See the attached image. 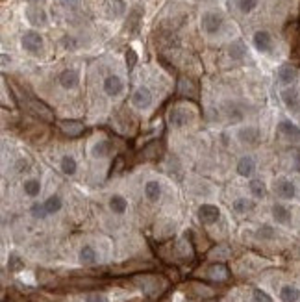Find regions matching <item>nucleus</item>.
Returning a JSON list of instances; mask_svg holds the SVG:
<instances>
[{"label":"nucleus","instance_id":"1","mask_svg":"<svg viewBox=\"0 0 300 302\" xmlns=\"http://www.w3.org/2000/svg\"><path fill=\"white\" fill-rule=\"evenodd\" d=\"M132 282H134L135 286L139 287L148 298H158L160 295H163V293L167 291V287H169V284H167V280L163 276H156V275H137L132 278Z\"/></svg>","mask_w":300,"mask_h":302},{"label":"nucleus","instance_id":"2","mask_svg":"<svg viewBox=\"0 0 300 302\" xmlns=\"http://www.w3.org/2000/svg\"><path fill=\"white\" fill-rule=\"evenodd\" d=\"M222 15L217 13V11H206L200 19V24H202V30L209 35H213V33L220 32V28H222Z\"/></svg>","mask_w":300,"mask_h":302},{"label":"nucleus","instance_id":"3","mask_svg":"<svg viewBox=\"0 0 300 302\" xmlns=\"http://www.w3.org/2000/svg\"><path fill=\"white\" fill-rule=\"evenodd\" d=\"M21 45H22V49L26 50V52H30V54H39L41 49H43V37H41L38 32L28 30V32L22 33Z\"/></svg>","mask_w":300,"mask_h":302},{"label":"nucleus","instance_id":"4","mask_svg":"<svg viewBox=\"0 0 300 302\" xmlns=\"http://www.w3.org/2000/svg\"><path fill=\"white\" fill-rule=\"evenodd\" d=\"M193 121V114L185 108H172L169 111V123L174 126V128H183V126H188L189 123Z\"/></svg>","mask_w":300,"mask_h":302},{"label":"nucleus","instance_id":"5","mask_svg":"<svg viewBox=\"0 0 300 302\" xmlns=\"http://www.w3.org/2000/svg\"><path fill=\"white\" fill-rule=\"evenodd\" d=\"M274 193L278 195L280 199L291 200L296 197V185L287 178H280L274 182Z\"/></svg>","mask_w":300,"mask_h":302},{"label":"nucleus","instance_id":"6","mask_svg":"<svg viewBox=\"0 0 300 302\" xmlns=\"http://www.w3.org/2000/svg\"><path fill=\"white\" fill-rule=\"evenodd\" d=\"M26 19H28V22L32 24V26H45L47 24V11L41 8V6H38V4H32V6H28L26 8Z\"/></svg>","mask_w":300,"mask_h":302},{"label":"nucleus","instance_id":"7","mask_svg":"<svg viewBox=\"0 0 300 302\" xmlns=\"http://www.w3.org/2000/svg\"><path fill=\"white\" fill-rule=\"evenodd\" d=\"M132 104H134L137 109H146L152 104V93H150L148 87L141 86L137 87L134 91V95H132Z\"/></svg>","mask_w":300,"mask_h":302},{"label":"nucleus","instance_id":"8","mask_svg":"<svg viewBox=\"0 0 300 302\" xmlns=\"http://www.w3.org/2000/svg\"><path fill=\"white\" fill-rule=\"evenodd\" d=\"M26 109L30 111V114L38 115V117H41V119L45 121H52V111H50L47 106H45L43 102H39V100H35L33 97H28L26 98Z\"/></svg>","mask_w":300,"mask_h":302},{"label":"nucleus","instance_id":"9","mask_svg":"<svg viewBox=\"0 0 300 302\" xmlns=\"http://www.w3.org/2000/svg\"><path fill=\"white\" fill-rule=\"evenodd\" d=\"M220 217V210L213 204H202L199 208V219L204 224H213V222L219 221Z\"/></svg>","mask_w":300,"mask_h":302},{"label":"nucleus","instance_id":"10","mask_svg":"<svg viewBox=\"0 0 300 302\" xmlns=\"http://www.w3.org/2000/svg\"><path fill=\"white\" fill-rule=\"evenodd\" d=\"M59 130L61 134L67 135V137H80L84 132H86V126L80 121H61L59 123Z\"/></svg>","mask_w":300,"mask_h":302},{"label":"nucleus","instance_id":"11","mask_svg":"<svg viewBox=\"0 0 300 302\" xmlns=\"http://www.w3.org/2000/svg\"><path fill=\"white\" fill-rule=\"evenodd\" d=\"M206 276L213 282H226L230 278V271H228V267L224 263H213L208 267Z\"/></svg>","mask_w":300,"mask_h":302},{"label":"nucleus","instance_id":"12","mask_svg":"<svg viewBox=\"0 0 300 302\" xmlns=\"http://www.w3.org/2000/svg\"><path fill=\"white\" fill-rule=\"evenodd\" d=\"M237 139L241 141L243 145H256L259 141V130L256 126H243L237 130Z\"/></svg>","mask_w":300,"mask_h":302},{"label":"nucleus","instance_id":"13","mask_svg":"<svg viewBox=\"0 0 300 302\" xmlns=\"http://www.w3.org/2000/svg\"><path fill=\"white\" fill-rule=\"evenodd\" d=\"M123 89H124V84L119 76L111 74L104 80V93H106L107 97H119V95L123 93Z\"/></svg>","mask_w":300,"mask_h":302},{"label":"nucleus","instance_id":"14","mask_svg":"<svg viewBox=\"0 0 300 302\" xmlns=\"http://www.w3.org/2000/svg\"><path fill=\"white\" fill-rule=\"evenodd\" d=\"M59 86L63 89H74L78 84H80V74L76 72L74 69H65L61 74H59Z\"/></svg>","mask_w":300,"mask_h":302},{"label":"nucleus","instance_id":"15","mask_svg":"<svg viewBox=\"0 0 300 302\" xmlns=\"http://www.w3.org/2000/svg\"><path fill=\"white\" fill-rule=\"evenodd\" d=\"M254 47L259 52H271L273 50V37H271V33L265 32V30H259V32L254 33Z\"/></svg>","mask_w":300,"mask_h":302},{"label":"nucleus","instance_id":"16","mask_svg":"<svg viewBox=\"0 0 300 302\" xmlns=\"http://www.w3.org/2000/svg\"><path fill=\"white\" fill-rule=\"evenodd\" d=\"M178 95L188 98H197L199 97V87L189 78H180V82H178Z\"/></svg>","mask_w":300,"mask_h":302},{"label":"nucleus","instance_id":"17","mask_svg":"<svg viewBox=\"0 0 300 302\" xmlns=\"http://www.w3.org/2000/svg\"><path fill=\"white\" fill-rule=\"evenodd\" d=\"M278 132L285 135L287 139H300V128L291 121H280L278 123Z\"/></svg>","mask_w":300,"mask_h":302},{"label":"nucleus","instance_id":"18","mask_svg":"<svg viewBox=\"0 0 300 302\" xmlns=\"http://www.w3.org/2000/svg\"><path fill=\"white\" fill-rule=\"evenodd\" d=\"M189 289H191V293H193L195 297H199V298H213L215 297L213 289H211L209 286H206V284H202V282H191V284H189Z\"/></svg>","mask_w":300,"mask_h":302},{"label":"nucleus","instance_id":"19","mask_svg":"<svg viewBox=\"0 0 300 302\" xmlns=\"http://www.w3.org/2000/svg\"><path fill=\"white\" fill-rule=\"evenodd\" d=\"M282 100H284L285 106L289 109H293V111L298 109V104H300L298 93H296V89H293V87H287V89L282 91Z\"/></svg>","mask_w":300,"mask_h":302},{"label":"nucleus","instance_id":"20","mask_svg":"<svg viewBox=\"0 0 300 302\" xmlns=\"http://www.w3.org/2000/svg\"><path fill=\"white\" fill-rule=\"evenodd\" d=\"M145 197L150 202H158L161 199V183L158 180H148L145 183Z\"/></svg>","mask_w":300,"mask_h":302},{"label":"nucleus","instance_id":"21","mask_svg":"<svg viewBox=\"0 0 300 302\" xmlns=\"http://www.w3.org/2000/svg\"><path fill=\"white\" fill-rule=\"evenodd\" d=\"M256 171V160L252 156H243L237 163V173L241 176H250Z\"/></svg>","mask_w":300,"mask_h":302},{"label":"nucleus","instance_id":"22","mask_svg":"<svg viewBox=\"0 0 300 302\" xmlns=\"http://www.w3.org/2000/svg\"><path fill=\"white\" fill-rule=\"evenodd\" d=\"M109 210L117 215H123L124 211L128 210V200L124 199L123 195H113L109 197Z\"/></svg>","mask_w":300,"mask_h":302},{"label":"nucleus","instance_id":"23","mask_svg":"<svg viewBox=\"0 0 300 302\" xmlns=\"http://www.w3.org/2000/svg\"><path fill=\"white\" fill-rule=\"evenodd\" d=\"M273 219L280 224H289L291 222V211L285 208L284 204H274L273 206Z\"/></svg>","mask_w":300,"mask_h":302},{"label":"nucleus","instance_id":"24","mask_svg":"<svg viewBox=\"0 0 300 302\" xmlns=\"http://www.w3.org/2000/svg\"><path fill=\"white\" fill-rule=\"evenodd\" d=\"M278 80H280V84H284V86L293 84V82L296 80V69L295 67H291V65H284V67H280Z\"/></svg>","mask_w":300,"mask_h":302},{"label":"nucleus","instance_id":"25","mask_svg":"<svg viewBox=\"0 0 300 302\" xmlns=\"http://www.w3.org/2000/svg\"><path fill=\"white\" fill-rule=\"evenodd\" d=\"M111 152H113L111 141H98V143H95L91 148V154L95 158H107Z\"/></svg>","mask_w":300,"mask_h":302},{"label":"nucleus","instance_id":"26","mask_svg":"<svg viewBox=\"0 0 300 302\" xmlns=\"http://www.w3.org/2000/svg\"><path fill=\"white\" fill-rule=\"evenodd\" d=\"M22 191H24V195L26 197H38L39 193H41V182H39L38 178H28L24 180V183H22Z\"/></svg>","mask_w":300,"mask_h":302},{"label":"nucleus","instance_id":"27","mask_svg":"<svg viewBox=\"0 0 300 302\" xmlns=\"http://www.w3.org/2000/svg\"><path fill=\"white\" fill-rule=\"evenodd\" d=\"M228 54H230L232 60L241 61L243 58H245V54H247V47H245L243 41H234V43L228 47Z\"/></svg>","mask_w":300,"mask_h":302},{"label":"nucleus","instance_id":"28","mask_svg":"<svg viewBox=\"0 0 300 302\" xmlns=\"http://www.w3.org/2000/svg\"><path fill=\"white\" fill-rule=\"evenodd\" d=\"M280 298L284 302H296L300 298V291L295 286H284L280 289Z\"/></svg>","mask_w":300,"mask_h":302},{"label":"nucleus","instance_id":"29","mask_svg":"<svg viewBox=\"0 0 300 302\" xmlns=\"http://www.w3.org/2000/svg\"><path fill=\"white\" fill-rule=\"evenodd\" d=\"M59 167H61V173H65V174H74L76 173V169H78V163H76V160L72 156H63L61 158V163H59Z\"/></svg>","mask_w":300,"mask_h":302},{"label":"nucleus","instance_id":"30","mask_svg":"<svg viewBox=\"0 0 300 302\" xmlns=\"http://www.w3.org/2000/svg\"><path fill=\"white\" fill-rule=\"evenodd\" d=\"M80 261L84 265H93L97 261V252H95V248L86 245V247L80 250Z\"/></svg>","mask_w":300,"mask_h":302},{"label":"nucleus","instance_id":"31","mask_svg":"<svg viewBox=\"0 0 300 302\" xmlns=\"http://www.w3.org/2000/svg\"><path fill=\"white\" fill-rule=\"evenodd\" d=\"M248 189H250V193L256 197V199H263L265 195H267V187H265V183L261 180H250L248 182Z\"/></svg>","mask_w":300,"mask_h":302},{"label":"nucleus","instance_id":"32","mask_svg":"<svg viewBox=\"0 0 300 302\" xmlns=\"http://www.w3.org/2000/svg\"><path fill=\"white\" fill-rule=\"evenodd\" d=\"M61 206H63V202H61V197L59 195H52V197H49V199L45 200V208H47V211L50 213H58L59 210H61Z\"/></svg>","mask_w":300,"mask_h":302},{"label":"nucleus","instance_id":"33","mask_svg":"<svg viewBox=\"0 0 300 302\" xmlns=\"http://www.w3.org/2000/svg\"><path fill=\"white\" fill-rule=\"evenodd\" d=\"M124 13V2L123 0H107V15L119 17Z\"/></svg>","mask_w":300,"mask_h":302},{"label":"nucleus","instance_id":"34","mask_svg":"<svg viewBox=\"0 0 300 302\" xmlns=\"http://www.w3.org/2000/svg\"><path fill=\"white\" fill-rule=\"evenodd\" d=\"M250 210H254V202L250 199H237L234 202V211L236 213H247Z\"/></svg>","mask_w":300,"mask_h":302},{"label":"nucleus","instance_id":"35","mask_svg":"<svg viewBox=\"0 0 300 302\" xmlns=\"http://www.w3.org/2000/svg\"><path fill=\"white\" fill-rule=\"evenodd\" d=\"M30 211H32V215L35 217V219H45V217L49 215V211L45 208V202H35Z\"/></svg>","mask_w":300,"mask_h":302},{"label":"nucleus","instance_id":"36","mask_svg":"<svg viewBox=\"0 0 300 302\" xmlns=\"http://www.w3.org/2000/svg\"><path fill=\"white\" fill-rule=\"evenodd\" d=\"M257 0H237V8L243 13H250L252 10H256Z\"/></svg>","mask_w":300,"mask_h":302},{"label":"nucleus","instance_id":"37","mask_svg":"<svg viewBox=\"0 0 300 302\" xmlns=\"http://www.w3.org/2000/svg\"><path fill=\"white\" fill-rule=\"evenodd\" d=\"M257 236L261 239H273L274 238V228L269 226V224H265V226L259 228V232H257Z\"/></svg>","mask_w":300,"mask_h":302},{"label":"nucleus","instance_id":"38","mask_svg":"<svg viewBox=\"0 0 300 302\" xmlns=\"http://www.w3.org/2000/svg\"><path fill=\"white\" fill-rule=\"evenodd\" d=\"M226 114H228V119H232V121H239L243 117V114L236 108V106H234V104H228V109H226Z\"/></svg>","mask_w":300,"mask_h":302},{"label":"nucleus","instance_id":"39","mask_svg":"<svg viewBox=\"0 0 300 302\" xmlns=\"http://www.w3.org/2000/svg\"><path fill=\"white\" fill-rule=\"evenodd\" d=\"M135 63H137V54H135L134 49H128L126 50V65H128V69H134Z\"/></svg>","mask_w":300,"mask_h":302},{"label":"nucleus","instance_id":"40","mask_svg":"<svg viewBox=\"0 0 300 302\" xmlns=\"http://www.w3.org/2000/svg\"><path fill=\"white\" fill-rule=\"evenodd\" d=\"M209 256H211V258H228V248H226L224 245L219 248H213V250L209 252Z\"/></svg>","mask_w":300,"mask_h":302},{"label":"nucleus","instance_id":"41","mask_svg":"<svg viewBox=\"0 0 300 302\" xmlns=\"http://www.w3.org/2000/svg\"><path fill=\"white\" fill-rule=\"evenodd\" d=\"M254 300L256 302H273V298L269 297L265 291H261V289H256V291H254Z\"/></svg>","mask_w":300,"mask_h":302},{"label":"nucleus","instance_id":"42","mask_svg":"<svg viewBox=\"0 0 300 302\" xmlns=\"http://www.w3.org/2000/svg\"><path fill=\"white\" fill-rule=\"evenodd\" d=\"M86 302H107V298L100 293H89L86 297Z\"/></svg>","mask_w":300,"mask_h":302},{"label":"nucleus","instance_id":"43","mask_svg":"<svg viewBox=\"0 0 300 302\" xmlns=\"http://www.w3.org/2000/svg\"><path fill=\"white\" fill-rule=\"evenodd\" d=\"M59 4L65 6V8H69V10H76V8L82 4V0H59Z\"/></svg>","mask_w":300,"mask_h":302},{"label":"nucleus","instance_id":"44","mask_svg":"<svg viewBox=\"0 0 300 302\" xmlns=\"http://www.w3.org/2000/svg\"><path fill=\"white\" fill-rule=\"evenodd\" d=\"M10 265H11V269H15V271H17V269H21V265H22V263L19 261V258H17V256H11V263H10Z\"/></svg>","mask_w":300,"mask_h":302},{"label":"nucleus","instance_id":"45","mask_svg":"<svg viewBox=\"0 0 300 302\" xmlns=\"http://www.w3.org/2000/svg\"><path fill=\"white\" fill-rule=\"evenodd\" d=\"M63 45L67 49H72V47H74V41H72V37H63Z\"/></svg>","mask_w":300,"mask_h":302},{"label":"nucleus","instance_id":"46","mask_svg":"<svg viewBox=\"0 0 300 302\" xmlns=\"http://www.w3.org/2000/svg\"><path fill=\"white\" fill-rule=\"evenodd\" d=\"M295 169L296 171H300V152L295 156Z\"/></svg>","mask_w":300,"mask_h":302},{"label":"nucleus","instance_id":"47","mask_svg":"<svg viewBox=\"0 0 300 302\" xmlns=\"http://www.w3.org/2000/svg\"><path fill=\"white\" fill-rule=\"evenodd\" d=\"M8 63V58H6V54H2V65Z\"/></svg>","mask_w":300,"mask_h":302},{"label":"nucleus","instance_id":"48","mask_svg":"<svg viewBox=\"0 0 300 302\" xmlns=\"http://www.w3.org/2000/svg\"><path fill=\"white\" fill-rule=\"evenodd\" d=\"M30 2H33V4H41V2H45V0H30Z\"/></svg>","mask_w":300,"mask_h":302}]
</instances>
